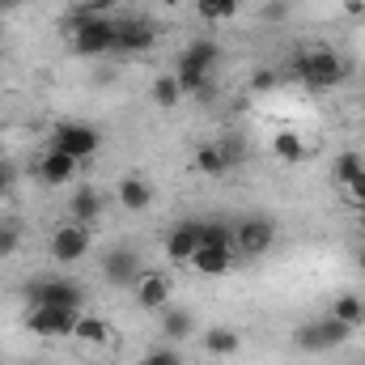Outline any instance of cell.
<instances>
[{"instance_id": "obj_36", "label": "cell", "mask_w": 365, "mask_h": 365, "mask_svg": "<svg viewBox=\"0 0 365 365\" xmlns=\"http://www.w3.org/2000/svg\"><path fill=\"white\" fill-rule=\"evenodd\" d=\"M0 4H4V9H17V4H21V0H0Z\"/></svg>"}, {"instance_id": "obj_22", "label": "cell", "mask_w": 365, "mask_h": 365, "mask_svg": "<svg viewBox=\"0 0 365 365\" xmlns=\"http://www.w3.org/2000/svg\"><path fill=\"white\" fill-rule=\"evenodd\" d=\"M149 98H153V106H162V110L179 106V102H182L179 77H175V73H158V77L149 81Z\"/></svg>"}, {"instance_id": "obj_7", "label": "cell", "mask_w": 365, "mask_h": 365, "mask_svg": "<svg viewBox=\"0 0 365 365\" xmlns=\"http://www.w3.org/2000/svg\"><path fill=\"white\" fill-rule=\"evenodd\" d=\"M47 149H60L73 162H90L93 153L102 149V136H98V128H90V123H56Z\"/></svg>"}, {"instance_id": "obj_27", "label": "cell", "mask_w": 365, "mask_h": 365, "mask_svg": "<svg viewBox=\"0 0 365 365\" xmlns=\"http://www.w3.org/2000/svg\"><path fill=\"white\" fill-rule=\"evenodd\" d=\"M238 9H242V0H195V13L204 21H230V17H238Z\"/></svg>"}, {"instance_id": "obj_3", "label": "cell", "mask_w": 365, "mask_h": 365, "mask_svg": "<svg viewBox=\"0 0 365 365\" xmlns=\"http://www.w3.org/2000/svg\"><path fill=\"white\" fill-rule=\"evenodd\" d=\"M115 38H119V17L98 13L81 30H73V56L98 60V56H115Z\"/></svg>"}, {"instance_id": "obj_16", "label": "cell", "mask_w": 365, "mask_h": 365, "mask_svg": "<svg viewBox=\"0 0 365 365\" xmlns=\"http://www.w3.org/2000/svg\"><path fill=\"white\" fill-rule=\"evenodd\" d=\"M200 251V221H179L166 234V255L170 264H191V255Z\"/></svg>"}, {"instance_id": "obj_34", "label": "cell", "mask_w": 365, "mask_h": 365, "mask_svg": "<svg viewBox=\"0 0 365 365\" xmlns=\"http://www.w3.org/2000/svg\"><path fill=\"white\" fill-rule=\"evenodd\" d=\"M357 234H361V242H365V208H357Z\"/></svg>"}, {"instance_id": "obj_23", "label": "cell", "mask_w": 365, "mask_h": 365, "mask_svg": "<svg viewBox=\"0 0 365 365\" xmlns=\"http://www.w3.org/2000/svg\"><path fill=\"white\" fill-rule=\"evenodd\" d=\"M327 314H336L340 323H349V327L357 331V327H365V297H357V293H340V297L331 302Z\"/></svg>"}, {"instance_id": "obj_37", "label": "cell", "mask_w": 365, "mask_h": 365, "mask_svg": "<svg viewBox=\"0 0 365 365\" xmlns=\"http://www.w3.org/2000/svg\"><path fill=\"white\" fill-rule=\"evenodd\" d=\"M0 51H4V26H0Z\"/></svg>"}, {"instance_id": "obj_8", "label": "cell", "mask_w": 365, "mask_h": 365, "mask_svg": "<svg viewBox=\"0 0 365 365\" xmlns=\"http://www.w3.org/2000/svg\"><path fill=\"white\" fill-rule=\"evenodd\" d=\"M238 162H242L238 140H204V145H195V153H191V166H195L200 175H208V179H225Z\"/></svg>"}, {"instance_id": "obj_14", "label": "cell", "mask_w": 365, "mask_h": 365, "mask_svg": "<svg viewBox=\"0 0 365 365\" xmlns=\"http://www.w3.org/2000/svg\"><path fill=\"white\" fill-rule=\"evenodd\" d=\"M115 200L128 212H145L153 204V182L145 179V175H123V179L115 182Z\"/></svg>"}, {"instance_id": "obj_21", "label": "cell", "mask_w": 365, "mask_h": 365, "mask_svg": "<svg viewBox=\"0 0 365 365\" xmlns=\"http://www.w3.org/2000/svg\"><path fill=\"white\" fill-rule=\"evenodd\" d=\"M230 264H234V255H230V251H212V247H200V251L191 255V264H187V268H191L195 276H212V280H217V276L230 272Z\"/></svg>"}, {"instance_id": "obj_13", "label": "cell", "mask_w": 365, "mask_h": 365, "mask_svg": "<svg viewBox=\"0 0 365 365\" xmlns=\"http://www.w3.org/2000/svg\"><path fill=\"white\" fill-rule=\"evenodd\" d=\"M158 43V26L149 17H119V38H115V51L123 56H140Z\"/></svg>"}, {"instance_id": "obj_11", "label": "cell", "mask_w": 365, "mask_h": 365, "mask_svg": "<svg viewBox=\"0 0 365 365\" xmlns=\"http://www.w3.org/2000/svg\"><path fill=\"white\" fill-rule=\"evenodd\" d=\"M145 272V259L136 247H110L106 259H102V276L115 284V289H136V280Z\"/></svg>"}, {"instance_id": "obj_2", "label": "cell", "mask_w": 365, "mask_h": 365, "mask_svg": "<svg viewBox=\"0 0 365 365\" xmlns=\"http://www.w3.org/2000/svg\"><path fill=\"white\" fill-rule=\"evenodd\" d=\"M349 336H353L349 323H340L336 314H319V319H306L293 327V349L297 353H331V349L349 344Z\"/></svg>"}, {"instance_id": "obj_32", "label": "cell", "mask_w": 365, "mask_h": 365, "mask_svg": "<svg viewBox=\"0 0 365 365\" xmlns=\"http://www.w3.org/2000/svg\"><path fill=\"white\" fill-rule=\"evenodd\" d=\"M13 182H17V166H13L9 158H0V195H4Z\"/></svg>"}, {"instance_id": "obj_15", "label": "cell", "mask_w": 365, "mask_h": 365, "mask_svg": "<svg viewBox=\"0 0 365 365\" xmlns=\"http://www.w3.org/2000/svg\"><path fill=\"white\" fill-rule=\"evenodd\" d=\"M77 166H81V162H73L68 153L47 149V153L38 158V182H43V187H64V182L77 179Z\"/></svg>"}, {"instance_id": "obj_29", "label": "cell", "mask_w": 365, "mask_h": 365, "mask_svg": "<svg viewBox=\"0 0 365 365\" xmlns=\"http://www.w3.org/2000/svg\"><path fill=\"white\" fill-rule=\"evenodd\" d=\"M289 0H264V9H259V21H268V26H276V21H284L289 17Z\"/></svg>"}, {"instance_id": "obj_26", "label": "cell", "mask_w": 365, "mask_h": 365, "mask_svg": "<svg viewBox=\"0 0 365 365\" xmlns=\"http://www.w3.org/2000/svg\"><path fill=\"white\" fill-rule=\"evenodd\" d=\"M331 175H336V182L340 187H349V182H357L365 175V153H357V149H344L340 158H336V166H331Z\"/></svg>"}, {"instance_id": "obj_6", "label": "cell", "mask_w": 365, "mask_h": 365, "mask_svg": "<svg viewBox=\"0 0 365 365\" xmlns=\"http://www.w3.org/2000/svg\"><path fill=\"white\" fill-rule=\"evenodd\" d=\"M26 297H30V306H68V310H81V302H86L81 284L68 276H38L26 284Z\"/></svg>"}, {"instance_id": "obj_9", "label": "cell", "mask_w": 365, "mask_h": 365, "mask_svg": "<svg viewBox=\"0 0 365 365\" xmlns=\"http://www.w3.org/2000/svg\"><path fill=\"white\" fill-rule=\"evenodd\" d=\"M77 314L81 310H68V306H30L26 310V331H34L43 340H64V336H73Z\"/></svg>"}, {"instance_id": "obj_24", "label": "cell", "mask_w": 365, "mask_h": 365, "mask_svg": "<svg viewBox=\"0 0 365 365\" xmlns=\"http://www.w3.org/2000/svg\"><path fill=\"white\" fill-rule=\"evenodd\" d=\"M272 153H276V162L293 166V162H302V158L310 153V145H306L297 132H276V136H272Z\"/></svg>"}, {"instance_id": "obj_33", "label": "cell", "mask_w": 365, "mask_h": 365, "mask_svg": "<svg viewBox=\"0 0 365 365\" xmlns=\"http://www.w3.org/2000/svg\"><path fill=\"white\" fill-rule=\"evenodd\" d=\"M93 9H98V13H110V9H119V4H123V0H90Z\"/></svg>"}, {"instance_id": "obj_5", "label": "cell", "mask_w": 365, "mask_h": 365, "mask_svg": "<svg viewBox=\"0 0 365 365\" xmlns=\"http://www.w3.org/2000/svg\"><path fill=\"white\" fill-rule=\"evenodd\" d=\"M272 242H276V221L264 217V212L242 217L234 225V255H242V259H264L272 251Z\"/></svg>"}, {"instance_id": "obj_12", "label": "cell", "mask_w": 365, "mask_h": 365, "mask_svg": "<svg viewBox=\"0 0 365 365\" xmlns=\"http://www.w3.org/2000/svg\"><path fill=\"white\" fill-rule=\"evenodd\" d=\"M132 297H136V306H140V310H166V306H170V297H175V280H170L166 272L145 268L140 280H136V289H132Z\"/></svg>"}, {"instance_id": "obj_10", "label": "cell", "mask_w": 365, "mask_h": 365, "mask_svg": "<svg viewBox=\"0 0 365 365\" xmlns=\"http://www.w3.org/2000/svg\"><path fill=\"white\" fill-rule=\"evenodd\" d=\"M73 340H77V349L90 353V357H102V353H115V349H119V331H115L102 314H77Z\"/></svg>"}, {"instance_id": "obj_18", "label": "cell", "mask_w": 365, "mask_h": 365, "mask_svg": "<svg viewBox=\"0 0 365 365\" xmlns=\"http://www.w3.org/2000/svg\"><path fill=\"white\" fill-rule=\"evenodd\" d=\"M102 208H106V200H102V191L93 187V182H81L77 191H73V200H68V212H73V221H98L102 217Z\"/></svg>"}, {"instance_id": "obj_38", "label": "cell", "mask_w": 365, "mask_h": 365, "mask_svg": "<svg viewBox=\"0 0 365 365\" xmlns=\"http://www.w3.org/2000/svg\"><path fill=\"white\" fill-rule=\"evenodd\" d=\"M4 13H9V9H4V4H0V26H4Z\"/></svg>"}, {"instance_id": "obj_31", "label": "cell", "mask_w": 365, "mask_h": 365, "mask_svg": "<svg viewBox=\"0 0 365 365\" xmlns=\"http://www.w3.org/2000/svg\"><path fill=\"white\" fill-rule=\"evenodd\" d=\"M276 81H280V73H272V68H255V73H251V90L255 93L276 90Z\"/></svg>"}, {"instance_id": "obj_28", "label": "cell", "mask_w": 365, "mask_h": 365, "mask_svg": "<svg viewBox=\"0 0 365 365\" xmlns=\"http://www.w3.org/2000/svg\"><path fill=\"white\" fill-rule=\"evenodd\" d=\"M17 247H21V221L9 217V221H0V264L9 255H17Z\"/></svg>"}, {"instance_id": "obj_35", "label": "cell", "mask_w": 365, "mask_h": 365, "mask_svg": "<svg viewBox=\"0 0 365 365\" xmlns=\"http://www.w3.org/2000/svg\"><path fill=\"white\" fill-rule=\"evenodd\" d=\"M357 268L365 272V242H361V251H357Z\"/></svg>"}, {"instance_id": "obj_1", "label": "cell", "mask_w": 365, "mask_h": 365, "mask_svg": "<svg viewBox=\"0 0 365 365\" xmlns=\"http://www.w3.org/2000/svg\"><path fill=\"white\" fill-rule=\"evenodd\" d=\"M280 77H293L310 90H340L349 81V60L331 47H302V51H293V60Z\"/></svg>"}, {"instance_id": "obj_17", "label": "cell", "mask_w": 365, "mask_h": 365, "mask_svg": "<svg viewBox=\"0 0 365 365\" xmlns=\"http://www.w3.org/2000/svg\"><path fill=\"white\" fill-rule=\"evenodd\" d=\"M217 60H221V47L212 38H195L179 51V68H191V73H212Z\"/></svg>"}, {"instance_id": "obj_20", "label": "cell", "mask_w": 365, "mask_h": 365, "mask_svg": "<svg viewBox=\"0 0 365 365\" xmlns=\"http://www.w3.org/2000/svg\"><path fill=\"white\" fill-rule=\"evenodd\" d=\"M204 353L208 357H238L242 353V336L234 327H208L204 331Z\"/></svg>"}, {"instance_id": "obj_4", "label": "cell", "mask_w": 365, "mask_h": 365, "mask_svg": "<svg viewBox=\"0 0 365 365\" xmlns=\"http://www.w3.org/2000/svg\"><path fill=\"white\" fill-rule=\"evenodd\" d=\"M93 247V234L86 221H60L56 230H51V238H47V255L56 259V264H81L86 255H90Z\"/></svg>"}, {"instance_id": "obj_30", "label": "cell", "mask_w": 365, "mask_h": 365, "mask_svg": "<svg viewBox=\"0 0 365 365\" xmlns=\"http://www.w3.org/2000/svg\"><path fill=\"white\" fill-rule=\"evenodd\" d=\"M140 365H182V353H175L170 344H166V349H149V353L140 357Z\"/></svg>"}, {"instance_id": "obj_25", "label": "cell", "mask_w": 365, "mask_h": 365, "mask_svg": "<svg viewBox=\"0 0 365 365\" xmlns=\"http://www.w3.org/2000/svg\"><path fill=\"white\" fill-rule=\"evenodd\" d=\"M200 247L234 255V225H225V221H200Z\"/></svg>"}, {"instance_id": "obj_19", "label": "cell", "mask_w": 365, "mask_h": 365, "mask_svg": "<svg viewBox=\"0 0 365 365\" xmlns=\"http://www.w3.org/2000/svg\"><path fill=\"white\" fill-rule=\"evenodd\" d=\"M162 336H166L170 344L191 340V336H195V314L182 310V306H166V310H162Z\"/></svg>"}, {"instance_id": "obj_39", "label": "cell", "mask_w": 365, "mask_h": 365, "mask_svg": "<svg viewBox=\"0 0 365 365\" xmlns=\"http://www.w3.org/2000/svg\"><path fill=\"white\" fill-rule=\"evenodd\" d=\"M361 179H365V175H361Z\"/></svg>"}]
</instances>
